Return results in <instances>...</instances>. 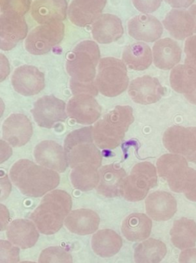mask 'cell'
I'll return each mask as SVG.
<instances>
[{
    "instance_id": "1",
    "label": "cell",
    "mask_w": 196,
    "mask_h": 263,
    "mask_svg": "<svg viewBox=\"0 0 196 263\" xmlns=\"http://www.w3.org/2000/svg\"><path fill=\"white\" fill-rule=\"evenodd\" d=\"M100 60L98 45L92 40L81 42L69 53L66 70L71 77L70 88L74 96L90 94L95 97L98 95L95 79Z\"/></svg>"
},
{
    "instance_id": "2",
    "label": "cell",
    "mask_w": 196,
    "mask_h": 263,
    "mask_svg": "<svg viewBox=\"0 0 196 263\" xmlns=\"http://www.w3.org/2000/svg\"><path fill=\"white\" fill-rule=\"evenodd\" d=\"M9 177L18 190L28 197L45 196L60 183L57 172L26 159L15 162L11 167Z\"/></svg>"
},
{
    "instance_id": "3",
    "label": "cell",
    "mask_w": 196,
    "mask_h": 263,
    "mask_svg": "<svg viewBox=\"0 0 196 263\" xmlns=\"http://www.w3.org/2000/svg\"><path fill=\"white\" fill-rule=\"evenodd\" d=\"M72 209V197L67 192L52 190L43 197L31 214L30 219L41 234L52 236L64 226V221Z\"/></svg>"
},
{
    "instance_id": "4",
    "label": "cell",
    "mask_w": 196,
    "mask_h": 263,
    "mask_svg": "<svg viewBox=\"0 0 196 263\" xmlns=\"http://www.w3.org/2000/svg\"><path fill=\"white\" fill-rule=\"evenodd\" d=\"M134 121V110L130 106H116L93 126L92 135L97 146L101 149L118 147Z\"/></svg>"
},
{
    "instance_id": "5",
    "label": "cell",
    "mask_w": 196,
    "mask_h": 263,
    "mask_svg": "<svg viewBox=\"0 0 196 263\" xmlns=\"http://www.w3.org/2000/svg\"><path fill=\"white\" fill-rule=\"evenodd\" d=\"M92 130V126H88L72 132L66 136L64 149L71 168L83 164H92L98 168L101 165V152L94 141Z\"/></svg>"
},
{
    "instance_id": "6",
    "label": "cell",
    "mask_w": 196,
    "mask_h": 263,
    "mask_svg": "<svg viewBox=\"0 0 196 263\" xmlns=\"http://www.w3.org/2000/svg\"><path fill=\"white\" fill-rule=\"evenodd\" d=\"M95 84L104 97H115L123 93L129 86L124 62L114 57L100 59Z\"/></svg>"
},
{
    "instance_id": "7",
    "label": "cell",
    "mask_w": 196,
    "mask_h": 263,
    "mask_svg": "<svg viewBox=\"0 0 196 263\" xmlns=\"http://www.w3.org/2000/svg\"><path fill=\"white\" fill-rule=\"evenodd\" d=\"M157 185L155 166L149 162H139L123 181L120 195L129 202H139L146 199L149 190Z\"/></svg>"
},
{
    "instance_id": "8",
    "label": "cell",
    "mask_w": 196,
    "mask_h": 263,
    "mask_svg": "<svg viewBox=\"0 0 196 263\" xmlns=\"http://www.w3.org/2000/svg\"><path fill=\"white\" fill-rule=\"evenodd\" d=\"M64 24L62 22L40 25L31 31L26 37L25 46L29 53L45 55L61 43L64 37Z\"/></svg>"
},
{
    "instance_id": "9",
    "label": "cell",
    "mask_w": 196,
    "mask_h": 263,
    "mask_svg": "<svg viewBox=\"0 0 196 263\" xmlns=\"http://www.w3.org/2000/svg\"><path fill=\"white\" fill-rule=\"evenodd\" d=\"M31 112L38 126L46 129L55 128L58 123L66 121L68 117L66 103L53 95L38 99Z\"/></svg>"
},
{
    "instance_id": "10",
    "label": "cell",
    "mask_w": 196,
    "mask_h": 263,
    "mask_svg": "<svg viewBox=\"0 0 196 263\" xmlns=\"http://www.w3.org/2000/svg\"><path fill=\"white\" fill-rule=\"evenodd\" d=\"M163 142L171 153L181 155L196 163V127L172 126L165 132Z\"/></svg>"
},
{
    "instance_id": "11",
    "label": "cell",
    "mask_w": 196,
    "mask_h": 263,
    "mask_svg": "<svg viewBox=\"0 0 196 263\" xmlns=\"http://www.w3.org/2000/svg\"><path fill=\"white\" fill-rule=\"evenodd\" d=\"M158 175L168 182L169 188L175 193H183V185L190 168L187 159L181 155L165 154L157 162Z\"/></svg>"
},
{
    "instance_id": "12",
    "label": "cell",
    "mask_w": 196,
    "mask_h": 263,
    "mask_svg": "<svg viewBox=\"0 0 196 263\" xmlns=\"http://www.w3.org/2000/svg\"><path fill=\"white\" fill-rule=\"evenodd\" d=\"M67 114L76 123L90 126L96 123L101 115V107L90 94L75 95L67 105Z\"/></svg>"
},
{
    "instance_id": "13",
    "label": "cell",
    "mask_w": 196,
    "mask_h": 263,
    "mask_svg": "<svg viewBox=\"0 0 196 263\" xmlns=\"http://www.w3.org/2000/svg\"><path fill=\"white\" fill-rule=\"evenodd\" d=\"M28 33V25L24 17L18 14L0 15V49L9 51L18 42L24 40Z\"/></svg>"
},
{
    "instance_id": "14",
    "label": "cell",
    "mask_w": 196,
    "mask_h": 263,
    "mask_svg": "<svg viewBox=\"0 0 196 263\" xmlns=\"http://www.w3.org/2000/svg\"><path fill=\"white\" fill-rule=\"evenodd\" d=\"M15 92L24 97L39 93L45 88V75L38 68L24 65L16 68L11 79Z\"/></svg>"
},
{
    "instance_id": "15",
    "label": "cell",
    "mask_w": 196,
    "mask_h": 263,
    "mask_svg": "<svg viewBox=\"0 0 196 263\" xmlns=\"http://www.w3.org/2000/svg\"><path fill=\"white\" fill-rule=\"evenodd\" d=\"M35 162L41 166L64 173L69 166L64 147L52 140L39 142L34 149Z\"/></svg>"
},
{
    "instance_id": "16",
    "label": "cell",
    "mask_w": 196,
    "mask_h": 263,
    "mask_svg": "<svg viewBox=\"0 0 196 263\" xmlns=\"http://www.w3.org/2000/svg\"><path fill=\"white\" fill-rule=\"evenodd\" d=\"M3 139L11 146L21 147L30 140L33 128L29 119L24 114H14L3 122Z\"/></svg>"
},
{
    "instance_id": "17",
    "label": "cell",
    "mask_w": 196,
    "mask_h": 263,
    "mask_svg": "<svg viewBox=\"0 0 196 263\" xmlns=\"http://www.w3.org/2000/svg\"><path fill=\"white\" fill-rule=\"evenodd\" d=\"M128 94L134 103L149 105L157 103L164 96V88L158 79L143 76L129 83Z\"/></svg>"
},
{
    "instance_id": "18",
    "label": "cell",
    "mask_w": 196,
    "mask_h": 263,
    "mask_svg": "<svg viewBox=\"0 0 196 263\" xmlns=\"http://www.w3.org/2000/svg\"><path fill=\"white\" fill-rule=\"evenodd\" d=\"M146 214L157 222H166L172 219L177 212V199L171 193L156 191L145 200Z\"/></svg>"
},
{
    "instance_id": "19",
    "label": "cell",
    "mask_w": 196,
    "mask_h": 263,
    "mask_svg": "<svg viewBox=\"0 0 196 263\" xmlns=\"http://www.w3.org/2000/svg\"><path fill=\"white\" fill-rule=\"evenodd\" d=\"M106 0H72L68 9L69 20L75 26L85 27L101 15Z\"/></svg>"
},
{
    "instance_id": "20",
    "label": "cell",
    "mask_w": 196,
    "mask_h": 263,
    "mask_svg": "<svg viewBox=\"0 0 196 263\" xmlns=\"http://www.w3.org/2000/svg\"><path fill=\"white\" fill-rule=\"evenodd\" d=\"M7 239L21 250H28L36 245L40 232L32 220L16 219L9 223L6 229Z\"/></svg>"
},
{
    "instance_id": "21",
    "label": "cell",
    "mask_w": 196,
    "mask_h": 263,
    "mask_svg": "<svg viewBox=\"0 0 196 263\" xmlns=\"http://www.w3.org/2000/svg\"><path fill=\"white\" fill-rule=\"evenodd\" d=\"M127 28L132 38L147 43L158 40L163 32L160 20L148 14H140L131 18L128 22Z\"/></svg>"
},
{
    "instance_id": "22",
    "label": "cell",
    "mask_w": 196,
    "mask_h": 263,
    "mask_svg": "<svg viewBox=\"0 0 196 263\" xmlns=\"http://www.w3.org/2000/svg\"><path fill=\"white\" fill-rule=\"evenodd\" d=\"M68 9L66 0H35L31 6V15L41 25L57 23L66 20Z\"/></svg>"
},
{
    "instance_id": "23",
    "label": "cell",
    "mask_w": 196,
    "mask_h": 263,
    "mask_svg": "<svg viewBox=\"0 0 196 263\" xmlns=\"http://www.w3.org/2000/svg\"><path fill=\"white\" fill-rule=\"evenodd\" d=\"M100 216L89 209L72 210L64 221L68 230L78 236L95 234L100 227Z\"/></svg>"
},
{
    "instance_id": "24",
    "label": "cell",
    "mask_w": 196,
    "mask_h": 263,
    "mask_svg": "<svg viewBox=\"0 0 196 263\" xmlns=\"http://www.w3.org/2000/svg\"><path fill=\"white\" fill-rule=\"evenodd\" d=\"M100 181L97 192L106 198H115L121 196V187L126 179V171L116 164L104 165L99 170Z\"/></svg>"
},
{
    "instance_id": "25",
    "label": "cell",
    "mask_w": 196,
    "mask_h": 263,
    "mask_svg": "<svg viewBox=\"0 0 196 263\" xmlns=\"http://www.w3.org/2000/svg\"><path fill=\"white\" fill-rule=\"evenodd\" d=\"M121 20L113 14H102L92 24V32L95 41L100 44H110L123 36Z\"/></svg>"
},
{
    "instance_id": "26",
    "label": "cell",
    "mask_w": 196,
    "mask_h": 263,
    "mask_svg": "<svg viewBox=\"0 0 196 263\" xmlns=\"http://www.w3.org/2000/svg\"><path fill=\"white\" fill-rule=\"evenodd\" d=\"M163 24L171 36L183 40L192 36L195 29V22L189 11L172 9L163 20Z\"/></svg>"
},
{
    "instance_id": "27",
    "label": "cell",
    "mask_w": 196,
    "mask_h": 263,
    "mask_svg": "<svg viewBox=\"0 0 196 263\" xmlns=\"http://www.w3.org/2000/svg\"><path fill=\"white\" fill-rule=\"evenodd\" d=\"M154 63L164 70L173 69L181 60L182 49L177 41L170 38L157 40L153 48Z\"/></svg>"
},
{
    "instance_id": "28",
    "label": "cell",
    "mask_w": 196,
    "mask_h": 263,
    "mask_svg": "<svg viewBox=\"0 0 196 263\" xmlns=\"http://www.w3.org/2000/svg\"><path fill=\"white\" fill-rule=\"evenodd\" d=\"M152 230V219L144 213H132L122 222V233L129 242H140L149 239Z\"/></svg>"
},
{
    "instance_id": "29",
    "label": "cell",
    "mask_w": 196,
    "mask_h": 263,
    "mask_svg": "<svg viewBox=\"0 0 196 263\" xmlns=\"http://www.w3.org/2000/svg\"><path fill=\"white\" fill-rule=\"evenodd\" d=\"M123 247L121 236L110 229L98 230L93 234L92 248L101 258H111L117 255Z\"/></svg>"
},
{
    "instance_id": "30",
    "label": "cell",
    "mask_w": 196,
    "mask_h": 263,
    "mask_svg": "<svg viewBox=\"0 0 196 263\" xmlns=\"http://www.w3.org/2000/svg\"><path fill=\"white\" fill-rule=\"evenodd\" d=\"M172 245L180 250L194 248L196 245V222L183 217L173 222L170 232Z\"/></svg>"
},
{
    "instance_id": "31",
    "label": "cell",
    "mask_w": 196,
    "mask_h": 263,
    "mask_svg": "<svg viewBox=\"0 0 196 263\" xmlns=\"http://www.w3.org/2000/svg\"><path fill=\"white\" fill-rule=\"evenodd\" d=\"M167 254V247L160 239L149 238L134 249L136 263H160Z\"/></svg>"
},
{
    "instance_id": "32",
    "label": "cell",
    "mask_w": 196,
    "mask_h": 263,
    "mask_svg": "<svg viewBox=\"0 0 196 263\" xmlns=\"http://www.w3.org/2000/svg\"><path fill=\"white\" fill-rule=\"evenodd\" d=\"M122 58L129 69L143 71L152 64L153 53L150 47L146 43H135L125 48Z\"/></svg>"
},
{
    "instance_id": "33",
    "label": "cell",
    "mask_w": 196,
    "mask_h": 263,
    "mask_svg": "<svg viewBox=\"0 0 196 263\" xmlns=\"http://www.w3.org/2000/svg\"><path fill=\"white\" fill-rule=\"evenodd\" d=\"M170 85L172 89L185 97L196 89V70L188 65H178L171 71Z\"/></svg>"
},
{
    "instance_id": "34",
    "label": "cell",
    "mask_w": 196,
    "mask_h": 263,
    "mask_svg": "<svg viewBox=\"0 0 196 263\" xmlns=\"http://www.w3.org/2000/svg\"><path fill=\"white\" fill-rule=\"evenodd\" d=\"M71 182L76 190L87 192L96 189L100 181L98 167L92 164H83L72 168Z\"/></svg>"
},
{
    "instance_id": "35",
    "label": "cell",
    "mask_w": 196,
    "mask_h": 263,
    "mask_svg": "<svg viewBox=\"0 0 196 263\" xmlns=\"http://www.w3.org/2000/svg\"><path fill=\"white\" fill-rule=\"evenodd\" d=\"M38 263H73V257L67 249L55 246L43 250Z\"/></svg>"
},
{
    "instance_id": "36",
    "label": "cell",
    "mask_w": 196,
    "mask_h": 263,
    "mask_svg": "<svg viewBox=\"0 0 196 263\" xmlns=\"http://www.w3.org/2000/svg\"><path fill=\"white\" fill-rule=\"evenodd\" d=\"M30 0H0L1 13L26 15L31 8Z\"/></svg>"
},
{
    "instance_id": "37",
    "label": "cell",
    "mask_w": 196,
    "mask_h": 263,
    "mask_svg": "<svg viewBox=\"0 0 196 263\" xmlns=\"http://www.w3.org/2000/svg\"><path fill=\"white\" fill-rule=\"evenodd\" d=\"M20 262V249L10 241L0 240V263Z\"/></svg>"
},
{
    "instance_id": "38",
    "label": "cell",
    "mask_w": 196,
    "mask_h": 263,
    "mask_svg": "<svg viewBox=\"0 0 196 263\" xmlns=\"http://www.w3.org/2000/svg\"><path fill=\"white\" fill-rule=\"evenodd\" d=\"M183 193L192 202H196V170L190 168L183 185Z\"/></svg>"
},
{
    "instance_id": "39",
    "label": "cell",
    "mask_w": 196,
    "mask_h": 263,
    "mask_svg": "<svg viewBox=\"0 0 196 263\" xmlns=\"http://www.w3.org/2000/svg\"><path fill=\"white\" fill-rule=\"evenodd\" d=\"M185 53L186 55L185 63L196 70V35L186 40L185 43Z\"/></svg>"
},
{
    "instance_id": "40",
    "label": "cell",
    "mask_w": 196,
    "mask_h": 263,
    "mask_svg": "<svg viewBox=\"0 0 196 263\" xmlns=\"http://www.w3.org/2000/svg\"><path fill=\"white\" fill-rule=\"evenodd\" d=\"M136 9L143 13H151L161 6L163 0H132Z\"/></svg>"
},
{
    "instance_id": "41",
    "label": "cell",
    "mask_w": 196,
    "mask_h": 263,
    "mask_svg": "<svg viewBox=\"0 0 196 263\" xmlns=\"http://www.w3.org/2000/svg\"><path fill=\"white\" fill-rule=\"evenodd\" d=\"M179 263H196V248L182 250L179 256Z\"/></svg>"
},
{
    "instance_id": "42",
    "label": "cell",
    "mask_w": 196,
    "mask_h": 263,
    "mask_svg": "<svg viewBox=\"0 0 196 263\" xmlns=\"http://www.w3.org/2000/svg\"><path fill=\"white\" fill-rule=\"evenodd\" d=\"M9 219H10V216H9V210L4 205L1 204L0 205V230L2 232L6 230L7 227H9V223H10Z\"/></svg>"
},
{
    "instance_id": "43",
    "label": "cell",
    "mask_w": 196,
    "mask_h": 263,
    "mask_svg": "<svg viewBox=\"0 0 196 263\" xmlns=\"http://www.w3.org/2000/svg\"><path fill=\"white\" fill-rule=\"evenodd\" d=\"M165 1L175 9H186L189 7L195 0H165Z\"/></svg>"
},
{
    "instance_id": "44",
    "label": "cell",
    "mask_w": 196,
    "mask_h": 263,
    "mask_svg": "<svg viewBox=\"0 0 196 263\" xmlns=\"http://www.w3.org/2000/svg\"><path fill=\"white\" fill-rule=\"evenodd\" d=\"M189 12H190L192 18H193L194 22H195V29H194V32L196 33V4L191 6L190 9H189Z\"/></svg>"
},
{
    "instance_id": "45",
    "label": "cell",
    "mask_w": 196,
    "mask_h": 263,
    "mask_svg": "<svg viewBox=\"0 0 196 263\" xmlns=\"http://www.w3.org/2000/svg\"><path fill=\"white\" fill-rule=\"evenodd\" d=\"M185 97L187 99L189 103H192V104L196 105V89L192 93H191L190 95L186 96V97Z\"/></svg>"
},
{
    "instance_id": "46",
    "label": "cell",
    "mask_w": 196,
    "mask_h": 263,
    "mask_svg": "<svg viewBox=\"0 0 196 263\" xmlns=\"http://www.w3.org/2000/svg\"><path fill=\"white\" fill-rule=\"evenodd\" d=\"M18 263H37V262H32V261H23V262H19Z\"/></svg>"
}]
</instances>
